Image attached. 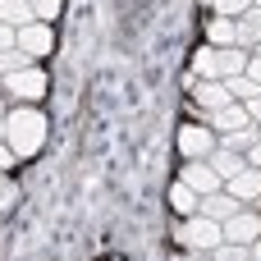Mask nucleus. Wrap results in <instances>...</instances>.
I'll return each mask as SVG.
<instances>
[{
  "label": "nucleus",
  "mask_w": 261,
  "mask_h": 261,
  "mask_svg": "<svg viewBox=\"0 0 261 261\" xmlns=\"http://www.w3.org/2000/svg\"><path fill=\"white\" fill-rule=\"evenodd\" d=\"M41 142H46V119H41L37 110H14V115L5 119V147H9L18 161L37 156Z\"/></svg>",
  "instance_id": "nucleus-1"
},
{
  "label": "nucleus",
  "mask_w": 261,
  "mask_h": 261,
  "mask_svg": "<svg viewBox=\"0 0 261 261\" xmlns=\"http://www.w3.org/2000/svg\"><path fill=\"white\" fill-rule=\"evenodd\" d=\"M248 69V55L239 46H202L193 55V78H234Z\"/></svg>",
  "instance_id": "nucleus-2"
},
{
  "label": "nucleus",
  "mask_w": 261,
  "mask_h": 261,
  "mask_svg": "<svg viewBox=\"0 0 261 261\" xmlns=\"http://www.w3.org/2000/svg\"><path fill=\"white\" fill-rule=\"evenodd\" d=\"M179 243H188L193 252H216V248L225 243V229H220L216 220H206V216H197V220H188V225H184V234H179Z\"/></svg>",
  "instance_id": "nucleus-3"
},
{
  "label": "nucleus",
  "mask_w": 261,
  "mask_h": 261,
  "mask_svg": "<svg viewBox=\"0 0 261 261\" xmlns=\"http://www.w3.org/2000/svg\"><path fill=\"white\" fill-rule=\"evenodd\" d=\"M220 229H225V243H257L261 239V220L252 211H234Z\"/></svg>",
  "instance_id": "nucleus-4"
},
{
  "label": "nucleus",
  "mask_w": 261,
  "mask_h": 261,
  "mask_svg": "<svg viewBox=\"0 0 261 261\" xmlns=\"http://www.w3.org/2000/svg\"><path fill=\"white\" fill-rule=\"evenodd\" d=\"M5 87H9V96L37 101L46 92V78H41V69H18V73H5Z\"/></svg>",
  "instance_id": "nucleus-5"
},
{
  "label": "nucleus",
  "mask_w": 261,
  "mask_h": 261,
  "mask_svg": "<svg viewBox=\"0 0 261 261\" xmlns=\"http://www.w3.org/2000/svg\"><path fill=\"white\" fill-rule=\"evenodd\" d=\"M234 211H243V202L229 197V193H206V197H197V216H206V220H216V225H225Z\"/></svg>",
  "instance_id": "nucleus-6"
},
{
  "label": "nucleus",
  "mask_w": 261,
  "mask_h": 261,
  "mask_svg": "<svg viewBox=\"0 0 261 261\" xmlns=\"http://www.w3.org/2000/svg\"><path fill=\"white\" fill-rule=\"evenodd\" d=\"M179 151H184L188 161H206V156L216 151V138H211L206 128H197V124H188V128L179 133Z\"/></svg>",
  "instance_id": "nucleus-7"
},
{
  "label": "nucleus",
  "mask_w": 261,
  "mask_h": 261,
  "mask_svg": "<svg viewBox=\"0 0 261 261\" xmlns=\"http://www.w3.org/2000/svg\"><path fill=\"white\" fill-rule=\"evenodd\" d=\"M179 184H188L197 197H206V193H220V184H225V179H220V174H216L206 161H193V165L184 170V179H179Z\"/></svg>",
  "instance_id": "nucleus-8"
},
{
  "label": "nucleus",
  "mask_w": 261,
  "mask_h": 261,
  "mask_svg": "<svg viewBox=\"0 0 261 261\" xmlns=\"http://www.w3.org/2000/svg\"><path fill=\"white\" fill-rule=\"evenodd\" d=\"M50 46H55V37H50V28H46V23H28V28H18V50H28L32 60H37V55H46Z\"/></svg>",
  "instance_id": "nucleus-9"
},
{
  "label": "nucleus",
  "mask_w": 261,
  "mask_h": 261,
  "mask_svg": "<svg viewBox=\"0 0 261 261\" xmlns=\"http://www.w3.org/2000/svg\"><path fill=\"white\" fill-rule=\"evenodd\" d=\"M225 184H229V197H239V202H257L261 197V170H252V165L239 170V174L225 179Z\"/></svg>",
  "instance_id": "nucleus-10"
},
{
  "label": "nucleus",
  "mask_w": 261,
  "mask_h": 261,
  "mask_svg": "<svg viewBox=\"0 0 261 261\" xmlns=\"http://www.w3.org/2000/svg\"><path fill=\"white\" fill-rule=\"evenodd\" d=\"M193 96H197V106H206V110L229 106V92H225V83H216V78H197V83H193Z\"/></svg>",
  "instance_id": "nucleus-11"
},
{
  "label": "nucleus",
  "mask_w": 261,
  "mask_h": 261,
  "mask_svg": "<svg viewBox=\"0 0 261 261\" xmlns=\"http://www.w3.org/2000/svg\"><path fill=\"white\" fill-rule=\"evenodd\" d=\"M211 124H216V128H225V133H234V128H243V124H252V115H248V106H239V101H229V106H220V110H211Z\"/></svg>",
  "instance_id": "nucleus-12"
},
{
  "label": "nucleus",
  "mask_w": 261,
  "mask_h": 261,
  "mask_svg": "<svg viewBox=\"0 0 261 261\" xmlns=\"http://www.w3.org/2000/svg\"><path fill=\"white\" fill-rule=\"evenodd\" d=\"M0 23H9V28H28V23H37V14H32L28 0H0Z\"/></svg>",
  "instance_id": "nucleus-13"
},
{
  "label": "nucleus",
  "mask_w": 261,
  "mask_h": 261,
  "mask_svg": "<svg viewBox=\"0 0 261 261\" xmlns=\"http://www.w3.org/2000/svg\"><path fill=\"white\" fill-rule=\"evenodd\" d=\"M206 165H211L220 179H234L239 170H248V165L239 161V151H225V147H220V151H211V156H206Z\"/></svg>",
  "instance_id": "nucleus-14"
},
{
  "label": "nucleus",
  "mask_w": 261,
  "mask_h": 261,
  "mask_svg": "<svg viewBox=\"0 0 261 261\" xmlns=\"http://www.w3.org/2000/svg\"><path fill=\"white\" fill-rule=\"evenodd\" d=\"M225 92H229V101H252V96H261V87L248 78V73H234V78H225Z\"/></svg>",
  "instance_id": "nucleus-15"
},
{
  "label": "nucleus",
  "mask_w": 261,
  "mask_h": 261,
  "mask_svg": "<svg viewBox=\"0 0 261 261\" xmlns=\"http://www.w3.org/2000/svg\"><path fill=\"white\" fill-rule=\"evenodd\" d=\"M261 128H252V124H243V128H234V133H225V151H248L252 142H257Z\"/></svg>",
  "instance_id": "nucleus-16"
},
{
  "label": "nucleus",
  "mask_w": 261,
  "mask_h": 261,
  "mask_svg": "<svg viewBox=\"0 0 261 261\" xmlns=\"http://www.w3.org/2000/svg\"><path fill=\"white\" fill-rule=\"evenodd\" d=\"M18 69H32V55L28 50H0V73H18Z\"/></svg>",
  "instance_id": "nucleus-17"
},
{
  "label": "nucleus",
  "mask_w": 261,
  "mask_h": 261,
  "mask_svg": "<svg viewBox=\"0 0 261 261\" xmlns=\"http://www.w3.org/2000/svg\"><path fill=\"white\" fill-rule=\"evenodd\" d=\"M216 261H252V243H220Z\"/></svg>",
  "instance_id": "nucleus-18"
},
{
  "label": "nucleus",
  "mask_w": 261,
  "mask_h": 261,
  "mask_svg": "<svg viewBox=\"0 0 261 261\" xmlns=\"http://www.w3.org/2000/svg\"><path fill=\"white\" fill-rule=\"evenodd\" d=\"M211 46H234V18H216L211 23Z\"/></svg>",
  "instance_id": "nucleus-19"
},
{
  "label": "nucleus",
  "mask_w": 261,
  "mask_h": 261,
  "mask_svg": "<svg viewBox=\"0 0 261 261\" xmlns=\"http://www.w3.org/2000/svg\"><path fill=\"white\" fill-rule=\"evenodd\" d=\"M170 202H174V211H197V193H193L188 184H174Z\"/></svg>",
  "instance_id": "nucleus-20"
},
{
  "label": "nucleus",
  "mask_w": 261,
  "mask_h": 261,
  "mask_svg": "<svg viewBox=\"0 0 261 261\" xmlns=\"http://www.w3.org/2000/svg\"><path fill=\"white\" fill-rule=\"evenodd\" d=\"M206 5H216L220 18H243V14L252 9V0H206Z\"/></svg>",
  "instance_id": "nucleus-21"
},
{
  "label": "nucleus",
  "mask_w": 261,
  "mask_h": 261,
  "mask_svg": "<svg viewBox=\"0 0 261 261\" xmlns=\"http://www.w3.org/2000/svg\"><path fill=\"white\" fill-rule=\"evenodd\" d=\"M28 5H32L37 23H50V18H60V0H28Z\"/></svg>",
  "instance_id": "nucleus-22"
},
{
  "label": "nucleus",
  "mask_w": 261,
  "mask_h": 261,
  "mask_svg": "<svg viewBox=\"0 0 261 261\" xmlns=\"http://www.w3.org/2000/svg\"><path fill=\"white\" fill-rule=\"evenodd\" d=\"M14 46H18V28L0 23V50H14Z\"/></svg>",
  "instance_id": "nucleus-23"
},
{
  "label": "nucleus",
  "mask_w": 261,
  "mask_h": 261,
  "mask_svg": "<svg viewBox=\"0 0 261 261\" xmlns=\"http://www.w3.org/2000/svg\"><path fill=\"white\" fill-rule=\"evenodd\" d=\"M243 73H248V78L261 87V55H257V60H248V69H243Z\"/></svg>",
  "instance_id": "nucleus-24"
},
{
  "label": "nucleus",
  "mask_w": 261,
  "mask_h": 261,
  "mask_svg": "<svg viewBox=\"0 0 261 261\" xmlns=\"http://www.w3.org/2000/svg\"><path fill=\"white\" fill-rule=\"evenodd\" d=\"M248 156H252V170H261V138L252 142V147H248Z\"/></svg>",
  "instance_id": "nucleus-25"
},
{
  "label": "nucleus",
  "mask_w": 261,
  "mask_h": 261,
  "mask_svg": "<svg viewBox=\"0 0 261 261\" xmlns=\"http://www.w3.org/2000/svg\"><path fill=\"white\" fill-rule=\"evenodd\" d=\"M9 161H18V156H14V151H9V147L0 142V170H9Z\"/></svg>",
  "instance_id": "nucleus-26"
},
{
  "label": "nucleus",
  "mask_w": 261,
  "mask_h": 261,
  "mask_svg": "<svg viewBox=\"0 0 261 261\" xmlns=\"http://www.w3.org/2000/svg\"><path fill=\"white\" fill-rule=\"evenodd\" d=\"M243 18H248V23H252V28H257V32H261V5H257V9H248Z\"/></svg>",
  "instance_id": "nucleus-27"
},
{
  "label": "nucleus",
  "mask_w": 261,
  "mask_h": 261,
  "mask_svg": "<svg viewBox=\"0 0 261 261\" xmlns=\"http://www.w3.org/2000/svg\"><path fill=\"white\" fill-rule=\"evenodd\" d=\"M248 115H252V119H261V96H252V101H248Z\"/></svg>",
  "instance_id": "nucleus-28"
},
{
  "label": "nucleus",
  "mask_w": 261,
  "mask_h": 261,
  "mask_svg": "<svg viewBox=\"0 0 261 261\" xmlns=\"http://www.w3.org/2000/svg\"><path fill=\"white\" fill-rule=\"evenodd\" d=\"M5 202H9V184L0 179V206H5Z\"/></svg>",
  "instance_id": "nucleus-29"
},
{
  "label": "nucleus",
  "mask_w": 261,
  "mask_h": 261,
  "mask_svg": "<svg viewBox=\"0 0 261 261\" xmlns=\"http://www.w3.org/2000/svg\"><path fill=\"white\" fill-rule=\"evenodd\" d=\"M252 257H257V261H261V239H257V243H252Z\"/></svg>",
  "instance_id": "nucleus-30"
},
{
  "label": "nucleus",
  "mask_w": 261,
  "mask_h": 261,
  "mask_svg": "<svg viewBox=\"0 0 261 261\" xmlns=\"http://www.w3.org/2000/svg\"><path fill=\"white\" fill-rule=\"evenodd\" d=\"M257 50H261V41H257Z\"/></svg>",
  "instance_id": "nucleus-31"
},
{
  "label": "nucleus",
  "mask_w": 261,
  "mask_h": 261,
  "mask_svg": "<svg viewBox=\"0 0 261 261\" xmlns=\"http://www.w3.org/2000/svg\"><path fill=\"white\" fill-rule=\"evenodd\" d=\"M257 202H261V197H257Z\"/></svg>",
  "instance_id": "nucleus-32"
}]
</instances>
